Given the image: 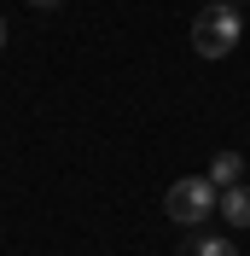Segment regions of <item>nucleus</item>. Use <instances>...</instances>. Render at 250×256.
I'll list each match as a JSON object with an SVG mask.
<instances>
[{
  "mask_svg": "<svg viewBox=\"0 0 250 256\" xmlns=\"http://www.w3.org/2000/svg\"><path fill=\"white\" fill-rule=\"evenodd\" d=\"M192 256H238V250H233V239H198Z\"/></svg>",
  "mask_w": 250,
  "mask_h": 256,
  "instance_id": "nucleus-5",
  "label": "nucleus"
},
{
  "mask_svg": "<svg viewBox=\"0 0 250 256\" xmlns=\"http://www.w3.org/2000/svg\"><path fill=\"white\" fill-rule=\"evenodd\" d=\"M216 198H221V192L210 186V175H186V180H174V186L163 192V210H169V222H180V227H198V222H210Z\"/></svg>",
  "mask_w": 250,
  "mask_h": 256,
  "instance_id": "nucleus-2",
  "label": "nucleus"
},
{
  "mask_svg": "<svg viewBox=\"0 0 250 256\" xmlns=\"http://www.w3.org/2000/svg\"><path fill=\"white\" fill-rule=\"evenodd\" d=\"M216 210H221V216H227L233 227H250V186H221Z\"/></svg>",
  "mask_w": 250,
  "mask_h": 256,
  "instance_id": "nucleus-3",
  "label": "nucleus"
},
{
  "mask_svg": "<svg viewBox=\"0 0 250 256\" xmlns=\"http://www.w3.org/2000/svg\"><path fill=\"white\" fill-rule=\"evenodd\" d=\"M227 6H233V0H227Z\"/></svg>",
  "mask_w": 250,
  "mask_h": 256,
  "instance_id": "nucleus-8",
  "label": "nucleus"
},
{
  "mask_svg": "<svg viewBox=\"0 0 250 256\" xmlns=\"http://www.w3.org/2000/svg\"><path fill=\"white\" fill-rule=\"evenodd\" d=\"M30 6H41V12H52V6H64V0H30Z\"/></svg>",
  "mask_w": 250,
  "mask_h": 256,
  "instance_id": "nucleus-6",
  "label": "nucleus"
},
{
  "mask_svg": "<svg viewBox=\"0 0 250 256\" xmlns=\"http://www.w3.org/2000/svg\"><path fill=\"white\" fill-rule=\"evenodd\" d=\"M238 169H244V158H238V152H216V158H210V186H238Z\"/></svg>",
  "mask_w": 250,
  "mask_h": 256,
  "instance_id": "nucleus-4",
  "label": "nucleus"
},
{
  "mask_svg": "<svg viewBox=\"0 0 250 256\" xmlns=\"http://www.w3.org/2000/svg\"><path fill=\"white\" fill-rule=\"evenodd\" d=\"M0 47H6V18H0Z\"/></svg>",
  "mask_w": 250,
  "mask_h": 256,
  "instance_id": "nucleus-7",
  "label": "nucleus"
},
{
  "mask_svg": "<svg viewBox=\"0 0 250 256\" xmlns=\"http://www.w3.org/2000/svg\"><path fill=\"white\" fill-rule=\"evenodd\" d=\"M238 35H244V18H238V6H227V0L204 6V12L192 18V52H198V58H227V52L238 47Z\"/></svg>",
  "mask_w": 250,
  "mask_h": 256,
  "instance_id": "nucleus-1",
  "label": "nucleus"
}]
</instances>
